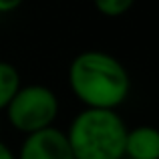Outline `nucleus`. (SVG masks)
I'll return each mask as SVG.
<instances>
[{"label":"nucleus","mask_w":159,"mask_h":159,"mask_svg":"<svg viewBox=\"0 0 159 159\" xmlns=\"http://www.w3.org/2000/svg\"><path fill=\"white\" fill-rule=\"evenodd\" d=\"M70 93L85 109L117 111L131 93V77L117 57L105 51H83L66 70Z\"/></svg>","instance_id":"nucleus-1"},{"label":"nucleus","mask_w":159,"mask_h":159,"mask_svg":"<svg viewBox=\"0 0 159 159\" xmlns=\"http://www.w3.org/2000/svg\"><path fill=\"white\" fill-rule=\"evenodd\" d=\"M127 129L117 111L83 109L65 133L75 159H125Z\"/></svg>","instance_id":"nucleus-2"},{"label":"nucleus","mask_w":159,"mask_h":159,"mask_svg":"<svg viewBox=\"0 0 159 159\" xmlns=\"http://www.w3.org/2000/svg\"><path fill=\"white\" fill-rule=\"evenodd\" d=\"M58 111H61V103L57 93L40 83L20 85L12 101L4 109L8 123L22 135L54 127Z\"/></svg>","instance_id":"nucleus-3"},{"label":"nucleus","mask_w":159,"mask_h":159,"mask_svg":"<svg viewBox=\"0 0 159 159\" xmlns=\"http://www.w3.org/2000/svg\"><path fill=\"white\" fill-rule=\"evenodd\" d=\"M16 159H75L70 151L66 133L58 127H48L43 131L24 135Z\"/></svg>","instance_id":"nucleus-4"},{"label":"nucleus","mask_w":159,"mask_h":159,"mask_svg":"<svg viewBox=\"0 0 159 159\" xmlns=\"http://www.w3.org/2000/svg\"><path fill=\"white\" fill-rule=\"evenodd\" d=\"M125 157L159 159V129L153 125L129 127L125 137Z\"/></svg>","instance_id":"nucleus-5"},{"label":"nucleus","mask_w":159,"mask_h":159,"mask_svg":"<svg viewBox=\"0 0 159 159\" xmlns=\"http://www.w3.org/2000/svg\"><path fill=\"white\" fill-rule=\"evenodd\" d=\"M20 73L12 62L0 61V111L8 107L16 91L20 89Z\"/></svg>","instance_id":"nucleus-6"},{"label":"nucleus","mask_w":159,"mask_h":159,"mask_svg":"<svg viewBox=\"0 0 159 159\" xmlns=\"http://www.w3.org/2000/svg\"><path fill=\"white\" fill-rule=\"evenodd\" d=\"M93 4L99 14L107 16V18H117L131 10L135 0H93Z\"/></svg>","instance_id":"nucleus-7"},{"label":"nucleus","mask_w":159,"mask_h":159,"mask_svg":"<svg viewBox=\"0 0 159 159\" xmlns=\"http://www.w3.org/2000/svg\"><path fill=\"white\" fill-rule=\"evenodd\" d=\"M24 0H0V14H10L22 4Z\"/></svg>","instance_id":"nucleus-8"},{"label":"nucleus","mask_w":159,"mask_h":159,"mask_svg":"<svg viewBox=\"0 0 159 159\" xmlns=\"http://www.w3.org/2000/svg\"><path fill=\"white\" fill-rule=\"evenodd\" d=\"M0 159H16V153L0 139Z\"/></svg>","instance_id":"nucleus-9"},{"label":"nucleus","mask_w":159,"mask_h":159,"mask_svg":"<svg viewBox=\"0 0 159 159\" xmlns=\"http://www.w3.org/2000/svg\"><path fill=\"white\" fill-rule=\"evenodd\" d=\"M0 131H2V119H0Z\"/></svg>","instance_id":"nucleus-10"}]
</instances>
